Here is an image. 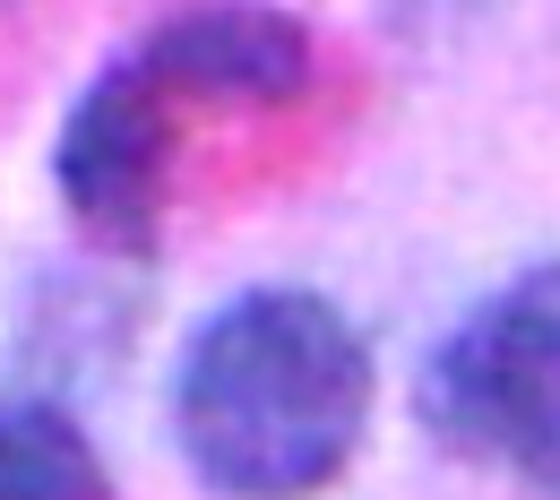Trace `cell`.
<instances>
[{"mask_svg": "<svg viewBox=\"0 0 560 500\" xmlns=\"http://www.w3.org/2000/svg\"><path fill=\"white\" fill-rule=\"evenodd\" d=\"M0 500H113V466L61 397L0 406Z\"/></svg>", "mask_w": 560, "mask_h": 500, "instance_id": "5b68a950", "label": "cell"}, {"mask_svg": "<svg viewBox=\"0 0 560 500\" xmlns=\"http://www.w3.org/2000/svg\"><path fill=\"white\" fill-rule=\"evenodd\" d=\"M173 147H182V104L147 78L139 53L78 86L52 139V190L61 216L104 251V259H155L164 251V208H173Z\"/></svg>", "mask_w": 560, "mask_h": 500, "instance_id": "3957f363", "label": "cell"}, {"mask_svg": "<svg viewBox=\"0 0 560 500\" xmlns=\"http://www.w3.org/2000/svg\"><path fill=\"white\" fill-rule=\"evenodd\" d=\"M422 431L526 500H560V268L535 259L483 293L415 380Z\"/></svg>", "mask_w": 560, "mask_h": 500, "instance_id": "7a4b0ae2", "label": "cell"}, {"mask_svg": "<svg viewBox=\"0 0 560 500\" xmlns=\"http://www.w3.org/2000/svg\"><path fill=\"white\" fill-rule=\"evenodd\" d=\"M139 61L182 113H284L319 78L311 26L268 0H199L147 35Z\"/></svg>", "mask_w": 560, "mask_h": 500, "instance_id": "277c9868", "label": "cell"}, {"mask_svg": "<svg viewBox=\"0 0 560 500\" xmlns=\"http://www.w3.org/2000/svg\"><path fill=\"white\" fill-rule=\"evenodd\" d=\"M380 371L328 293L250 286L173 362V440L215 500H319L371 440Z\"/></svg>", "mask_w": 560, "mask_h": 500, "instance_id": "6da1fadb", "label": "cell"}]
</instances>
